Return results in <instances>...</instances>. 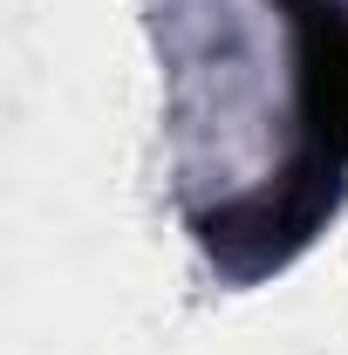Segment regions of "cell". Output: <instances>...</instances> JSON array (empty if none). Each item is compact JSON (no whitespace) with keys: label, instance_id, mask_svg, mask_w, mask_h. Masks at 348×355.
Masks as SVG:
<instances>
[{"label":"cell","instance_id":"6da1fadb","mask_svg":"<svg viewBox=\"0 0 348 355\" xmlns=\"http://www.w3.org/2000/svg\"><path fill=\"white\" fill-rule=\"evenodd\" d=\"M301 28V110H307V178L348 164V14L342 0H294Z\"/></svg>","mask_w":348,"mask_h":355}]
</instances>
